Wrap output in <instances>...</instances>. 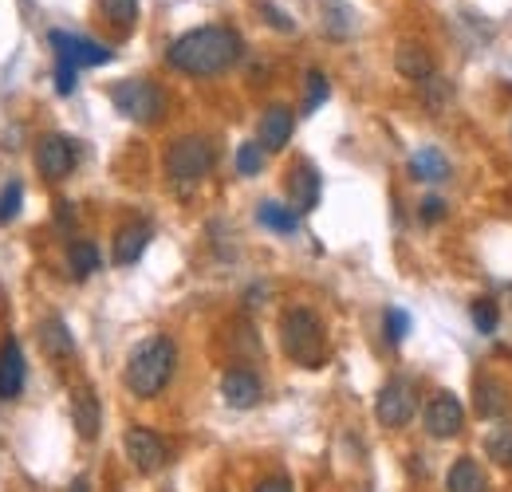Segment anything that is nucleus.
<instances>
[{
  "mask_svg": "<svg viewBox=\"0 0 512 492\" xmlns=\"http://www.w3.org/2000/svg\"><path fill=\"white\" fill-rule=\"evenodd\" d=\"M241 52H245V44L229 24H205V28L178 36L166 48V63L186 75H221L241 60Z\"/></svg>",
  "mask_w": 512,
  "mask_h": 492,
  "instance_id": "f257e3e1",
  "label": "nucleus"
},
{
  "mask_svg": "<svg viewBox=\"0 0 512 492\" xmlns=\"http://www.w3.org/2000/svg\"><path fill=\"white\" fill-rule=\"evenodd\" d=\"M174 370H178V347H174V339L170 335H150V339H142L127 355L123 382H127V390L134 398L150 402V398H158L170 386Z\"/></svg>",
  "mask_w": 512,
  "mask_h": 492,
  "instance_id": "f03ea898",
  "label": "nucleus"
},
{
  "mask_svg": "<svg viewBox=\"0 0 512 492\" xmlns=\"http://www.w3.org/2000/svg\"><path fill=\"white\" fill-rule=\"evenodd\" d=\"M280 347L296 367L316 370L327 359V331L323 319L308 308H288L280 315Z\"/></svg>",
  "mask_w": 512,
  "mask_h": 492,
  "instance_id": "7ed1b4c3",
  "label": "nucleus"
},
{
  "mask_svg": "<svg viewBox=\"0 0 512 492\" xmlns=\"http://www.w3.org/2000/svg\"><path fill=\"white\" fill-rule=\"evenodd\" d=\"M213 162H217V146L201 134H186L166 150V178L174 185H197L213 170Z\"/></svg>",
  "mask_w": 512,
  "mask_h": 492,
  "instance_id": "20e7f679",
  "label": "nucleus"
},
{
  "mask_svg": "<svg viewBox=\"0 0 512 492\" xmlns=\"http://www.w3.org/2000/svg\"><path fill=\"white\" fill-rule=\"evenodd\" d=\"M111 103H115V111L130 119V123H158L162 115H166V95H162V87L158 83H150V79H123V83H115L111 87Z\"/></svg>",
  "mask_w": 512,
  "mask_h": 492,
  "instance_id": "39448f33",
  "label": "nucleus"
},
{
  "mask_svg": "<svg viewBox=\"0 0 512 492\" xmlns=\"http://www.w3.org/2000/svg\"><path fill=\"white\" fill-rule=\"evenodd\" d=\"M123 449H127V461L138 469V473H158V469H166L170 465V445H166V437L158 430H150V426H130L123 433Z\"/></svg>",
  "mask_w": 512,
  "mask_h": 492,
  "instance_id": "423d86ee",
  "label": "nucleus"
},
{
  "mask_svg": "<svg viewBox=\"0 0 512 492\" xmlns=\"http://www.w3.org/2000/svg\"><path fill=\"white\" fill-rule=\"evenodd\" d=\"M414 414H418L414 386L402 382V378H390L383 390H379V398H375V418L383 422L386 430H402V426L414 422Z\"/></svg>",
  "mask_w": 512,
  "mask_h": 492,
  "instance_id": "0eeeda50",
  "label": "nucleus"
},
{
  "mask_svg": "<svg viewBox=\"0 0 512 492\" xmlns=\"http://www.w3.org/2000/svg\"><path fill=\"white\" fill-rule=\"evenodd\" d=\"M75 162H79V146L64 134H48V138L36 142V170L48 182H64L67 174L75 170Z\"/></svg>",
  "mask_w": 512,
  "mask_h": 492,
  "instance_id": "6e6552de",
  "label": "nucleus"
},
{
  "mask_svg": "<svg viewBox=\"0 0 512 492\" xmlns=\"http://www.w3.org/2000/svg\"><path fill=\"white\" fill-rule=\"evenodd\" d=\"M52 40V52H56V60L67 63V67H103V63H111V48H103V44H95V40H87V36H71V32H52L48 36Z\"/></svg>",
  "mask_w": 512,
  "mask_h": 492,
  "instance_id": "1a4fd4ad",
  "label": "nucleus"
},
{
  "mask_svg": "<svg viewBox=\"0 0 512 492\" xmlns=\"http://www.w3.org/2000/svg\"><path fill=\"white\" fill-rule=\"evenodd\" d=\"M422 422H426V433L434 437V441H449V437H457L461 426H465V406L457 402V394H434L430 402H426V414H422Z\"/></svg>",
  "mask_w": 512,
  "mask_h": 492,
  "instance_id": "9d476101",
  "label": "nucleus"
},
{
  "mask_svg": "<svg viewBox=\"0 0 512 492\" xmlns=\"http://www.w3.org/2000/svg\"><path fill=\"white\" fill-rule=\"evenodd\" d=\"M221 398H225L233 410H253L256 402L264 398V386H260L256 370H249V367L225 370V378H221Z\"/></svg>",
  "mask_w": 512,
  "mask_h": 492,
  "instance_id": "9b49d317",
  "label": "nucleus"
},
{
  "mask_svg": "<svg viewBox=\"0 0 512 492\" xmlns=\"http://www.w3.org/2000/svg\"><path fill=\"white\" fill-rule=\"evenodd\" d=\"M71 422H75V433L83 441H95L99 430H103V406H99L91 386H75L71 390Z\"/></svg>",
  "mask_w": 512,
  "mask_h": 492,
  "instance_id": "f8f14e48",
  "label": "nucleus"
},
{
  "mask_svg": "<svg viewBox=\"0 0 512 492\" xmlns=\"http://www.w3.org/2000/svg\"><path fill=\"white\" fill-rule=\"evenodd\" d=\"M320 174L312 162H296L288 170V197H292V209L296 213H312L320 205Z\"/></svg>",
  "mask_w": 512,
  "mask_h": 492,
  "instance_id": "ddd939ff",
  "label": "nucleus"
},
{
  "mask_svg": "<svg viewBox=\"0 0 512 492\" xmlns=\"http://www.w3.org/2000/svg\"><path fill=\"white\" fill-rule=\"evenodd\" d=\"M292 130H296V115L288 107H268L256 126V142H260V150H284Z\"/></svg>",
  "mask_w": 512,
  "mask_h": 492,
  "instance_id": "4468645a",
  "label": "nucleus"
},
{
  "mask_svg": "<svg viewBox=\"0 0 512 492\" xmlns=\"http://www.w3.org/2000/svg\"><path fill=\"white\" fill-rule=\"evenodd\" d=\"M24 378H28V367H24V351L16 339H4L0 347V398H16L24 390Z\"/></svg>",
  "mask_w": 512,
  "mask_h": 492,
  "instance_id": "2eb2a0df",
  "label": "nucleus"
},
{
  "mask_svg": "<svg viewBox=\"0 0 512 492\" xmlns=\"http://www.w3.org/2000/svg\"><path fill=\"white\" fill-rule=\"evenodd\" d=\"M150 225L146 221H130L123 225L119 233H115V248H111V256H115V264H138L142 260V252L150 245Z\"/></svg>",
  "mask_w": 512,
  "mask_h": 492,
  "instance_id": "dca6fc26",
  "label": "nucleus"
},
{
  "mask_svg": "<svg viewBox=\"0 0 512 492\" xmlns=\"http://www.w3.org/2000/svg\"><path fill=\"white\" fill-rule=\"evenodd\" d=\"M394 67H398V75H406V79H414V83L434 79V56H430V48H422V44H414V40L398 44Z\"/></svg>",
  "mask_w": 512,
  "mask_h": 492,
  "instance_id": "f3484780",
  "label": "nucleus"
},
{
  "mask_svg": "<svg viewBox=\"0 0 512 492\" xmlns=\"http://www.w3.org/2000/svg\"><path fill=\"white\" fill-rule=\"evenodd\" d=\"M40 347H44L48 359H60V363L75 355V335H71V327H67L60 315H48L40 323Z\"/></svg>",
  "mask_w": 512,
  "mask_h": 492,
  "instance_id": "a211bd4d",
  "label": "nucleus"
},
{
  "mask_svg": "<svg viewBox=\"0 0 512 492\" xmlns=\"http://www.w3.org/2000/svg\"><path fill=\"white\" fill-rule=\"evenodd\" d=\"M446 492H489V477H485L481 461L457 457L446 473Z\"/></svg>",
  "mask_w": 512,
  "mask_h": 492,
  "instance_id": "6ab92c4d",
  "label": "nucleus"
},
{
  "mask_svg": "<svg viewBox=\"0 0 512 492\" xmlns=\"http://www.w3.org/2000/svg\"><path fill=\"white\" fill-rule=\"evenodd\" d=\"M410 174H414V182H446L449 158L438 146H422V150L410 158Z\"/></svg>",
  "mask_w": 512,
  "mask_h": 492,
  "instance_id": "aec40b11",
  "label": "nucleus"
},
{
  "mask_svg": "<svg viewBox=\"0 0 512 492\" xmlns=\"http://www.w3.org/2000/svg\"><path fill=\"white\" fill-rule=\"evenodd\" d=\"M256 221H260L264 229H272V233H284V237L300 229V213H296L292 205H280V201H260Z\"/></svg>",
  "mask_w": 512,
  "mask_h": 492,
  "instance_id": "412c9836",
  "label": "nucleus"
},
{
  "mask_svg": "<svg viewBox=\"0 0 512 492\" xmlns=\"http://www.w3.org/2000/svg\"><path fill=\"white\" fill-rule=\"evenodd\" d=\"M473 394H477V414L481 418H497V414H505V386L501 382H493V378H477V386H473Z\"/></svg>",
  "mask_w": 512,
  "mask_h": 492,
  "instance_id": "4be33fe9",
  "label": "nucleus"
},
{
  "mask_svg": "<svg viewBox=\"0 0 512 492\" xmlns=\"http://www.w3.org/2000/svg\"><path fill=\"white\" fill-rule=\"evenodd\" d=\"M323 28L331 36H351L355 32V12L343 0H323Z\"/></svg>",
  "mask_w": 512,
  "mask_h": 492,
  "instance_id": "5701e85b",
  "label": "nucleus"
},
{
  "mask_svg": "<svg viewBox=\"0 0 512 492\" xmlns=\"http://www.w3.org/2000/svg\"><path fill=\"white\" fill-rule=\"evenodd\" d=\"M67 264H71V272H75L79 280L91 276V272H99V248H95V241H71Z\"/></svg>",
  "mask_w": 512,
  "mask_h": 492,
  "instance_id": "b1692460",
  "label": "nucleus"
},
{
  "mask_svg": "<svg viewBox=\"0 0 512 492\" xmlns=\"http://www.w3.org/2000/svg\"><path fill=\"white\" fill-rule=\"evenodd\" d=\"M485 453H489V461H493V465L512 469V422L497 426V430L485 437Z\"/></svg>",
  "mask_w": 512,
  "mask_h": 492,
  "instance_id": "393cba45",
  "label": "nucleus"
},
{
  "mask_svg": "<svg viewBox=\"0 0 512 492\" xmlns=\"http://www.w3.org/2000/svg\"><path fill=\"white\" fill-rule=\"evenodd\" d=\"M99 8H103V16H107L119 32H130L134 20H138V0H99Z\"/></svg>",
  "mask_w": 512,
  "mask_h": 492,
  "instance_id": "a878e982",
  "label": "nucleus"
},
{
  "mask_svg": "<svg viewBox=\"0 0 512 492\" xmlns=\"http://www.w3.org/2000/svg\"><path fill=\"white\" fill-rule=\"evenodd\" d=\"M469 315H473V327H477L481 335H497V323H501V308H497L493 300H473Z\"/></svg>",
  "mask_w": 512,
  "mask_h": 492,
  "instance_id": "bb28decb",
  "label": "nucleus"
},
{
  "mask_svg": "<svg viewBox=\"0 0 512 492\" xmlns=\"http://www.w3.org/2000/svg\"><path fill=\"white\" fill-rule=\"evenodd\" d=\"M327 95H331V83H327V75H323V71H308V91H304V115L320 111L323 103H327Z\"/></svg>",
  "mask_w": 512,
  "mask_h": 492,
  "instance_id": "cd10ccee",
  "label": "nucleus"
},
{
  "mask_svg": "<svg viewBox=\"0 0 512 492\" xmlns=\"http://www.w3.org/2000/svg\"><path fill=\"white\" fill-rule=\"evenodd\" d=\"M20 205H24V185L8 182L0 193V225H12L20 217Z\"/></svg>",
  "mask_w": 512,
  "mask_h": 492,
  "instance_id": "c85d7f7f",
  "label": "nucleus"
},
{
  "mask_svg": "<svg viewBox=\"0 0 512 492\" xmlns=\"http://www.w3.org/2000/svg\"><path fill=\"white\" fill-rule=\"evenodd\" d=\"M264 170V150H260V142H245L241 150H237V174L241 178H256Z\"/></svg>",
  "mask_w": 512,
  "mask_h": 492,
  "instance_id": "c756f323",
  "label": "nucleus"
},
{
  "mask_svg": "<svg viewBox=\"0 0 512 492\" xmlns=\"http://www.w3.org/2000/svg\"><path fill=\"white\" fill-rule=\"evenodd\" d=\"M383 335H386V343H402L406 335H410V315L402 308H386V315H383Z\"/></svg>",
  "mask_w": 512,
  "mask_h": 492,
  "instance_id": "7c9ffc66",
  "label": "nucleus"
},
{
  "mask_svg": "<svg viewBox=\"0 0 512 492\" xmlns=\"http://www.w3.org/2000/svg\"><path fill=\"white\" fill-rule=\"evenodd\" d=\"M256 12H260V16H264V20H268V24L276 28V32H296L292 16H288V12H280V8L272 4V0H256Z\"/></svg>",
  "mask_w": 512,
  "mask_h": 492,
  "instance_id": "2f4dec72",
  "label": "nucleus"
},
{
  "mask_svg": "<svg viewBox=\"0 0 512 492\" xmlns=\"http://www.w3.org/2000/svg\"><path fill=\"white\" fill-rule=\"evenodd\" d=\"M422 221H426V225L446 221V201H442V197H426V201H422Z\"/></svg>",
  "mask_w": 512,
  "mask_h": 492,
  "instance_id": "473e14b6",
  "label": "nucleus"
},
{
  "mask_svg": "<svg viewBox=\"0 0 512 492\" xmlns=\"http://www.w3.org/2000/svg\"><path fill=\"white\" fill-rule=\"evenodd\" d=\"M75 75H79V71L67 67V63L56 67V91H60V95H71V91H75Z\"/></svg>",
  "mask_w": 512,
  "mask_h": 492,
  "instance_id": "72a5a7b5",
  "label": "nucleus"
},
{
  "mask_svg": "<svg viewBox=\"0 0 512 492\" xmlns=\"http://www.w3.org/2000/svg\"><path fill=\"white\" fill-rule=\"evenodd\" d=\"M253 492H292V481L276 473V477H264V481H260V485H256Z\"/></svg>",
  "mask_w": 512,
  "mask_h": 492,
  "instance_id": "f704fd0d",
  "label": "nucleus"
},
{
  "mask_svg": "<svg viewBox=\"0 0 512 492\" xmlns=\"http://www.w3.org/2000/svg\"><path fill=\"white\" fill-rule=\"evenodd\" d=\"M71 492H91V481H87V477H75V485H71Z\"/></svg>",
  "mask_w": 512,
  "mask_h": 492,
  "instance_id": "c9c22d12",
  "label": "nucleus"
}]
</instances>
